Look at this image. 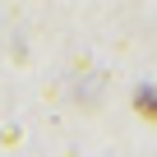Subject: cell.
Masks as SVG:
<instances>
[{"mask_svg": "<svg viewBox=\"0 0 157 157\" xmlns=\"http://www.w3.org/2000/svg\"><path fill=\"white\" fill-rule=\"evenodd\" d=\"M134 106H139V116H148V120H157V93H148V88H143Z\"/></svg>", "mask_w": 157, "mask_h": 157, "instance_id": "1", "label": "cell"}]
</instances>
